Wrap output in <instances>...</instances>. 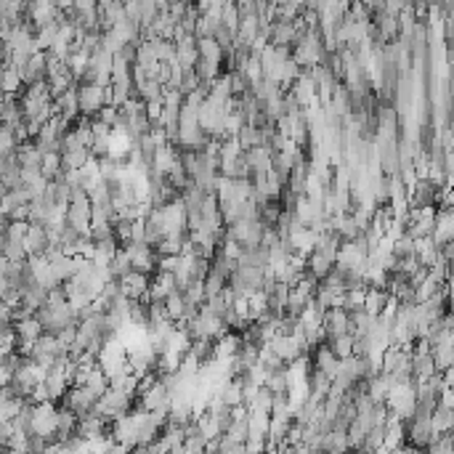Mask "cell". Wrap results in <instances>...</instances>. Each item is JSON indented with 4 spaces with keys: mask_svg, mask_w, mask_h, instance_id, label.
<instances>
[{
    "mask_svg": "<svg viewBox=\"0 0 454 454\" xmlns=\"http://www.w3.org/2000/svg\"><path fill=\"white\" fill-rule=\"evenodd\" d=\"M80 112L96 117L106 104H112V85L99 82H80Z\"/></svg>",
    "mask_w": 454,
    "mask_h": 454,
    "instance_id": "6da1fadb",
    "label": "cell"
},
{
    "mask_svg": "<svg viewBox=\"0 0 454 454\" xmlns=\"http://www.w3.org/2000/svg\"><path fill=\"white\" fill-rule=\"evenodd\" d=\"M133 404H136L133 396H128L125 391H117V388L109 385V391L101 396L99 404H96V412H101L109 422H115L117 417L128 415V412L133 409Z\"/></svg>",
    "mask_w": 454,
    "mask_h": 454,
    "instance_id": "7a4b0ae2",
    "label": "cell"
},
{
    "mask_svg": "<svg viewBox=\"0 0 454 454\" xmlns=\"http://www.w3.org/2000/svg\"><path fill=\"white\" fill-rule=\"evenodd\" d=\"M311 364H314V370H321V372H327L330 377L337 375V370H340V356L335 354V348H332V343L327 340V343H319L311 348Z\"/></svg>",
    "mask_w": 454,
    "mask_h": 454,
    "instance_id": "3957f363",
    "label": "cell"
},
{
    "mask_svg": "<svg viewBox=\"0 0 454 454\" xmlns=\"http://www.w3.org/2000/svg\"><path fill=\"white\" fill-rule=\"evenodd\" d=\"M120 284H122V295L133 297V300H144L146 293H149V287H152V274L133 269V271H128L125 277L120 279Z\"/></svg>",
    "mask_w": 454,
    "mask_h": 454,
    "instance_id": "277c9868",
    "label": "cell"
},
{
    "mask_svg": "<svg viewBox=\"0 0 454 454\" xmlns=\"http://www.w3.org/2000/svg\"><path fill=\"white\" fill-rule=\"evenodd\" d=\"M324 327H327V335H330V340L337 337V335L351 332V311H345L343 306H337V308H327V311H324Z\"/></svg>",
    "mask_w": 454,
    "mask_h": 454,
    "instance_id": "5b68a950",
    "label": "cell"
},
{
    "mask_svg": "<svg viewBox=\"0 0 454 454\" xmlns=\"http://www.w3.org/2000/svg\"><path fill=\"white\" fill-rule=\"evenodd\" d=\"M48 245H51V239H48V229H45V223H30L27 237H24V247H27V253H30V256H43V253L48 250Z\"/></svg>",
    "mask_w": 454,
    "mask_h": 454,
    "instance_id": "8992f818",
    "label": "cell"
},
{
    "mask_svg": "<svg viewBox=\"0 0 454 454\" xmlns=\"http://www.w3.org/2000/svg\"><path fill=\"white\" fill-rule=\"evenodd\" d=\"M269 32H271V43L274 45H295L297 40H300L295 21H287V19L271 21L269 24Z\"/></svg>",
    "mask_w": 454,
    "mask_h": 454,
    "instance_id": "52a82bcc",
    "label": "cell"
},
{
    "mask_svg": "<svg viewBox=\"0 0 454 454\" xmlns=\"http://www.w3.org/2000/svg\"><path fill=\"white\" fill-rule=\"evenodd\" d=\"M306 269H308L314 277L324 279L332 269H335V258L327 256V253H321L319 247H314V250L306 256Z\"/></svg>",
    "mask_w": 454,
    "mask_h": 454,
    "instance_id": "ba28073f",
    "label": "cell"
},
{
    "mask_svg": "<svg viewBox=\"0 0 454 454\" xmlns=\"http://www.w3.org/2000/svg\"><path fill=\"white\" fill-rule=\"evenodd\" d=\"M59 30H61V21H51V24L38 27L35 40H38L40 51H51V48H54V43L59 40Z\"/></svg>",
    "mask_w": 454,
    "mask_h": 454,
    "instance_id": "9c48e42d",
    "label": "cell"
},
{
    "mask_svg": "<svg viewBox=\"0 0 454 454\" xmlns=\"http://www.w3.org/2000/svg\"><path fill=\"white\" fill-rule=\"evenodd\" d=\"M199 59L223 61L226 59V48L216 38H199Z\"/></svg>",
    "mask_w": 454,
    "mask_h": 454,
    "instance_id": "30bf717a",
    "label": "cell"
},
{
    "mask_svg": "<svg viewBox=\"0 0 454 454\" xmlns=\"http://www.w3.org/2000/svg\"><path fill=\"white\" fill-rule=\"evenodd\" d=\"M332 343V348H335V354L340 359H345V356H351L356 351V335L354 332H345V335H337L330 340Z\"/></svg>",
    "mask_w": 454,
    "mask_h": 454,
    "instance_id": "8fae6325",
    "label": "cell"
},
{
    "mask_svg": "<svg viewBox=\"0 0 454 454\" xmlns=\"http://www.w3.org/2000/svg\"><path fill=\"white\" fill-rule=\"evenodd\" d=\"M269 3H271V5H284L287 0H269Z\"/></svg>",
    "mask_w": 454,
    "mask_h": 454,
    "instance_id": "7c38bea8",
    "label": "cell"
}]
</instances>
